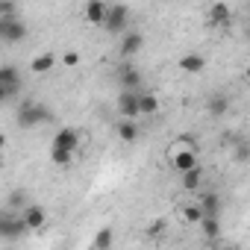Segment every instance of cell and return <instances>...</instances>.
<instances>
[{"instance_id": "obj_1", "label": "cell", "mask_w": 250, "mask_h": 250, "mask_svg": "<svg viewBox=\"0 0 250 250\" xmlns=\"http://www.w3.org/2000/svg\"><path fill=\"white\" fill-rule=\"evenodd\" d=\"M168 162H171V168H174L177 174H188V171L200 168L197 150H194L191 145H186V142H180V145H174V147L168 150Z\"/></svg>"}, {"instance_id": "obj_2", "label": "cell", "mask_w": 250, "mask_h": 250, "mask_svg": "<svg viewBox=\"0 0 250 250\" xmlns=\"http://www.w3.org/2000/svg\"><path fill=\"white\" fill-rule=\"evenodd\" d=\"M44 121H53L50 109H44V106H39V103H33V100H24V103H21V109H18V127L30 130V127L44 124Z\"/></svg>"}, {"instance_id": "obj_3", "label": "cell", "mask_w": 250, "mask_h": 250, "mask_svg": "<svg viewBox=\"0 0 250 250\" xmlns=\"http://www.w3.org/2000/svg\"><path fill=\"white\" fill-rule=\"evenodd\" d=\"M21 74L15 65H3L0 68V97L3 100H15V94L21 91Z\"/></svg>"}, {"instance_id": "obj_4", "label": "cell", "mask_w": 250, "mask_h": 250, "mask_svg": "<svg viewBox=\"0 0 250 250\" xmlns=\"http://www.w3.org/2000/svg\"><path fill=\"white\" fill-rule=\"evenodd\" d=\"M118 85H121V91H145V74L136 65H121L118 68Z\"/></svg>"}, {"instance_id": "obj_5", "label": "cell", "mask_w": 250, "mask_h": 250, "mask_svg": "<svg viewBox=\"0 0 250 250\" xmlns=\"http://www.w3.org/2000/svg\"><path fill=\"white\" fill-rule=\"evenodd\" d=\"M127 18H130V9L124 6V3H118V6H109V15H106V24H103V30L106 33H112V36H124V33H130L127 30Z\"/></svg>"}, {"instance_id": "obj_6", "label": "cell", "mask_w": 250, "mask_h": 250, "mask_svg": "<svg viewBox=\"0 0 250 250\" xmlns=\"http://www.w3.org/2000/svg\"><path fill=\"white\" fill-rule=\"evenodd\" d=\"M27 39V24L21 18H6L0 21V42L6 44H15V42H24Z\"/></svg>"}, {"instance_id": "obj_7", "label": "cell", "mask_w": 250, "mask_h": 250, "mask_svg": "<svg viewBox=\"0 0 250 250\" xmlns=\"http://www.w3.org/2000/svg\"><path fill=\"white\" fill-rule=\"evenodd\" d=\"M139 94H142V91H121V94H118L115 106H118V115H121L124 121H133V118L142 115V112H139Z\"/></svg>"}, {"instance_id": "obj_8", "label": "cell", "mask_w": 250, "mask_h": 250, "mask_svg": "<svg viewBox=\"0 0 250 250\" xmlns=\"http://www.w3.org/2000/svg\"><path fill=\"white\" fill-rule=\"evenodd\" d=\"M24 232H30L27 229V224H24V218L21 215H12V212H6L3 218H0V235H3V238H21Z\"/></svg>"}, {"instance_id": "obj_9", "label": "cell", "mask_w": 250, "mask_h": 250, "mask_svg": "<svg viewBox=\"0 0 250 250\" xmlns=\"http://www.w3.org/2000/svg\"><path fill=\"white\" fill-rule=\"evenodd\" d=\"M142 47H145V36H142L139 30H130V33H124V36H121L118 53H121L124 59H133L136 53H142Z\"/></svg>"}, {"instance_id": "obj_10", "label": "cell", "mask_w": 250, "mask_h": 250, "mask_svg": "<svg viewBox=\"0 0 250 250\" xmlns=\"http://www.w3.org/2000/svg\"><path fill=\"white\" fill-rule=\"evenodd\" d=\"M21 218H24V224H27V229H30V232H39V229H44V227H47V212H44L39 203L24 206V209H21Z\"/></svg>"}, {"instance_id": "obj_11", "label": "cell", "mask_w": 250, "mask_h": 250, "mask_svg": "<svg viewBox=\"0 0 250 250\" xmlns=\"http://www.w3.org/2000/svg\"><path fill=\"white\" fill-rule=\"evenodd\" d=\"M77 145H80V133H77L74 127H62V130H59V133L53 136V145H50V147L74 153V150H77Z\"/></svg>"}, {"instance_id": "obj_12", "label": "cell", "mask_w": 250, "mask_h": 250, "mask_svg": "<svg viewBox=\"0 0 250 250\" xmlns=\"http://www.w3.org/2000/svg\"><path fill=\"white\" fill-rule=\"evenodd\" d=\"M85 21L94 24V27H103L106 24V15H109V3H103V0H91V3H85Z\"/></svg>"}, {"instance_id": "obj_13", "label": "cell", "mask_w": 250, "mask_h": 250, "mask_svg": "<svg viewBox=\"0 0 250 250\" xmlns=\"http://www.w3.org/2000/svg\"><path fill=\"white\" fill-rule=\"evenodd\" d=\"M209 27H229V21H232V9L227 6V3H212V9H209Z\"/></svg>"}, {"instance_id": "obj_14", "label": "cell", "mask_w": 250, "mask_h": 250, "mask_svg": "<svg viewBox=\"0 0 250 250\" xmlns=\"http://www.w3.org/2000/svg\"><path fill=\"white\" fill-rule=\"evenodd\" d=\"M180 71H186V74H203V71H206V56H200V53H186V56L180 59Z\"/></svg>"}, {"instance_id": "obj_15", "label": "cell", "mask_w": 250, "mask_h": 250, "mask_svg": "<svg viewBox=\"0 0 250 250\" xmlns=\"http://www.w3.org/2000/svg\"><path fill=\"white\" fill-rule=\"evenodd\" d=\"M159 97H156V91H142L139 94V112L145 115V118H150V115H156L159 112Z\"/></svg>"}, {"instance_id": "obj_16", "label": "cell", "mask_w": 250, "mask_h": 250, "mask_svg": "<svg viewBox=\"0 0 250 250\" xmlns=\"http://www.w3.org/2000/svg\"><path fill=\"white\" fill-rule=\"evenodd\" d=\"M115 133H118V139L121 142H127V145H133L136 139H139V127H136V121H118V127H115Z\"/></svg>"}, {"instance_id": "obj_17", "label": "cell", "mask_w": 250, "mask_h": 250, "mask_svg": "<svg viewBox=\"0 0 250 250\" xmlns=\"http://www.w3.org/2000/svg\"><path fill=\"white\" fill-rule=\"evenodd\" d=\"M200 209H203L206 218H218V215H221V197H218L215 191H206L203 200H200Z\"/></svg>"}, {"instance_id": "obj_18", "label": "cell", "mask_w": 250, "mask_h": 250, "mask_svg": "<svg viewBox=\"0 0 250 250\" xmlns=\"http://www.w3.org/2000/svg\"><path fill=\"white\" fill-rule=\"evenodd\" d=\"M53 65H56V56H53V53H39V56L30 62V71H33V74H47V71H53Z\"/></svg>"}, {"instance_id": "obj_19", "label": "cell", "mask_w": 250, "mask_h": 250, "mask_svg": "<svg viewBox=\"0 0 250 250\" xmlns=\"http://www.w3.org/2000/svg\"><path fill=\"white\" fill-rule=\"evenodd\" d=\"M206 106H209V115L212 118H224L227 109H229V100H227V94H212Z\"/></svg>"}, {"instance_id": "obj_20", "label": "cell", "mask_w": 250, "mask_h": 250, "mask_svg": "<svg viewBox=\"0 0 250 250\" xmlns=\"http://www.w3.org/2000/svg\"><path fill=\"white\" fill-rule=\"evenodd\" d=\"M200 186H203V168H194V171L183 174V188L186 191H197Z\"/></svg>"}, {"instance_id": "obj_21", "label": "cell", "mask_w": 250, "mask_h": 250, "mask_svg": "<svg viewBox=\"0 0 250 250\" xmlns=\"http://www.w3.org/2000/svg\"><path fill=\"white\" fill-rule=\"evenodd\" d=\"M232 159H235L238 165H244V162H250V142H244V139H238V142H235V147H232Z\"/></svg>"}, {"instance_id": "obj_22", "label": "cell", "mask_w": 250, "mask_h": 250, "mask_svg": "<svg viewBox=\"0 0 250 250\" xmlns=\"http://www.w3.org/2000/svg\"><path fill=\"white\" fill-rule=\"evenodd\" d=\"M94 250H112V229L109 227L94 232Z\"/></svg>"}, {"instance_id": "obj_23", "label": "cell", "mask_w": 250, "mask_h": 250, "mask_svg": "<svg viewBox=\"0 0 250 250\" xmlns=\"http://www.w3.org/2000/svg\"><path fill=\"white\" fill-rule=\"evenodd\" d=\"M200 229H203L206 238H218V235H221V224H218V218H203V221H200Z\"/></svg>"}, {"instance_id": "obj_24", "label": "cell", "mask_w": 250, "mask_h": 250, "mask_svg": "<svg viewBox=\"0 0 250 250\" xmlns=\"http://www.w3.org/2000/svg\"><path fill=\"white\" fill-rule=\"evenodd\" d=\"M50 159H53V165H59V168H68V165L74 162V153H68V150H56V147H50Z\"/></svg>"}, {"instance_id": "obj_25", "label": "cell", "mask_w": 250, "mask_h": 250, "mask_svg": "<svg viewBox=\"0 0 250 250\" xmlns=\"http://www.w3.org/2000/svg\"><path fill=\"white\" fill-rule=\"evenodd\" d=\"M183 218L188 221V224H200L206 215H203V209H200V203H191V206H186L183 209Z\"/></svg>"}, {"instance_id": "obj_26", "label": "cell", "mask_w": 250, "mask_h": 250, "mask_svg": "<svg viewBox=\"0 0 250 250\" xmlns=\"http://www.w3.org/2000/svg\"><path fill=\"white\" fill-rule=\"evenodd\" d=\"M62 65H65V68H77V65H80V53H77V50H68V53L62 56Z\"/></svg>"}, {"instance_id": "obj_27", "label": "cell", "mask_w": 250, "mask_h": 250, "mask_svg": "<svg viewBox=\"0 0 250 250\" xmlns=\"http://www.w3.org/2000/svg\"><path fill=\"white\" fill-rule=\"evenodd\" d=\"M218 250H238V247H232V244H224V247H218Z\"/></svg>"}, {"instance_id": "obj_28", "label": "cell", "mask_w": 250, "mask_h": 250, "mask_svg": "<svg viewBox=\"0 0 250 250\" xmlns=\"http://www.w3.org/2000/svg\"><path fill=\"white\" fill-rule=\"evenodd\" d=\"M244 77H247V80H250V65H247V68H244Z\"/></svg>"}]
</instances>
